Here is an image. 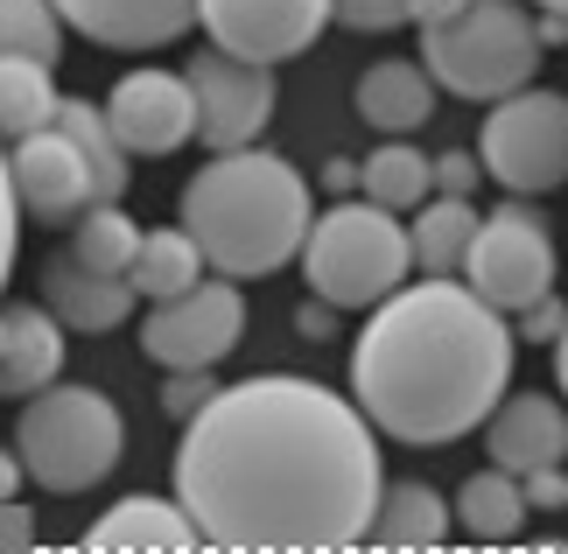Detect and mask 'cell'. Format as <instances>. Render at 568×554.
Listing matches in <instances>:
<instances>
[{
    "instance_id": "1",
    "label": "cell",
    "mask_w": 568,
    "mask_h": 554,
    "mask_svg": "<svg viewBox=\"0 0 568 554\" xmlns=\"http://www.w3.org/2000/svg\"><path fill=\"white\" fill-rule=\"evenodd\" d=\"M176 498L204 547H358L379 505L373 421L323 380H288V372L217 386L183 429Z\"/></svg>"
},
{
    "instance_id": "2",
    "label": "cell",
    "mask_w": 568,
    "mask_h": 554,
    "mask_svg": "<svg viewBox=\"0 0 568 554\" xmlns=\"http://www.w3.org/2000/svg\"><path fill=\"white\" fill-rule=\"evenodd\" d=\"M513 351V323L456 274H428L422 288L400 281L373 302V323L352 351V401L379 435L443 450L485 429V414L506 401Z\"/></svg>"
},
{
    "instance_id": "3",
    "label": "cell",
    "mask_w": 568,
    "mask_h": 554,
    "mask_svg": "<svg viewBox=\"0 0 568 554\" xmlns=\"http://www.w3.org/2000/svg\"><path fill=\"white\" fill-rule=\"evenodd\" d=\"M310 183L295 162H281L267 148H232L211 154L204 169L183 183V232L196 239L204 268L232 281H260L288 268L310 239Z\"/></svg>"
},
{
    "instance_id": "4",
    "label": "cell",
    "mask_w": 568,
    "mask_h": 554,
    "mask_svg": "<svg viewBox=\"0 0 568 554\" xmlns=\"http://www.w3.org/2000/svg\"><path fill=\"white\" fill-rule=\"evenodd\" d=\"M120 450H126V421L99 386L50 380L21 401L14 456L42 492H92L99 477H113Z\"/></svg>"
},
{
    "instance_id": "5",
    "label": "cell",
    "mask_w": 568,
    "mask_h": 554,
    "mask_svg": "<svg viewBox=\"0 0 568 554\" xmlns=\"http://www.w3.org/2000/svg\"><path fill=\"white\" fill-rule=\"evenodd\" d=\"M422 71L449 99L498 105L506 92H527L540 71V29L519 0H470L464 14L422 29Z\"/></svg>"
},
{
    "instance_id": "6",
    "label": "cell",
    "mask_w": 568,
    "mask_h": 554,
    "mask_svg": "<svg viewBox=\"0 0 568 554\" xmlns=\"http://www.w3.org/2000/svg\"><path fill=\"white\" fill-rule=\"evenodd\" d=\"M407 268H414V253H407L400 218L379 211L373 197H365V204H344V197H337V211L310 218L302 274H310L316 302H331V309H373V302H386L393 288L407 281Z\"/></svg>"
},
{
    "instance_id": "7",
    "label": "cell",
    "mask_w": 568,
    "mask_h": 554,
    "mask_svg": "<svg viewBox=\"0 0 568 554\" xmlns=\"http://www.w3.org/2000/svg\"><path fill=\"white\" fill-rule=\"evenodd\" d=\"M464 288L477 302H491L498 316H519L540 295H555V239L548 218L534 204H498L491 218H477V239L464 253Z\"/></svg>"
},
{
    "instance_id": "8",
    "label": "cell",
    "mask_w": 568,
    "mask_h": 554,
    "mask_svg": "<svg viewBox=\"0 0 568 554\" xmlns=\"http://www.w3.org/2000/svg\"><path fill=\"white\" fill-rule=\"evenodd\" d=\"M477 162L506 197H540L568 183V99L561 92H506L491 105L485 134H477Z\"/></svg>"
},
{
    "instance_id": "9",
    "label": "cell",
    "mask_w": 568,
    "mask_h": 554,
    "mask_svg": "<svg viewBox=\"0 0 568 554\" xmlns=\"http://www.w3.org/2000/svg\"><path fill=\"white\" fill-rule=\"evenodd\" d=\"M239 338H246V295H239L232 274L196 281V288H183V295L155 302V309H148V323H141V351L162 372H176V365H217L225 351H239Z\"/></svg>"
},
{
    "instance_id": "10",
    "label": "cell",
    "mask_w": 568,
    "mask_h": 554,
    "mask_svg": "<svg viewBox=\"0 0 568 554\" xmlns=\"http://www.w3.org/2000/svg\"><path fill=\"white\" fill-rule=\"evenodd\" d=\"M190 99H196V141L211 154H232V148H253L274 120V78L267 63H246V57H225V50H204L190 57Z\"/></svg>"
},
{
    "instance_id": "11",
    "label": "cell",
    "mask_w": 568,
    "mask_h": 554,
    "mask_svg": "<svg viewBox=\"0 0 568 554\" xmlns=\"http://www.w3.org/2000/svg\"><path fill=\"white\" fill-rule=\"evenodd\" d=\"M211 50L246 63H288L331 29V0H196Z\"/></svg>"
},
{
    "instance_id": "12",
    "label": "cell",
    "mask_w": 568,
    "mask_h": 554,
    "mask_svg": "<svg viewBox=\"0 0 568 554\" xmlns=\"http://www.w3.org/2000/svg\"><path fill=\"white\" fill-rule=\"evenodd\" d=\"M105 120L126 154H176L183 141H196V99L190 78L176 71H126L105 99Z\"/></svg>"
},
{
    "instance_id": "13",
    "label": "cell",
    "mask_w": 568,
    "mask_h": 554,
    "mask_svg": "<svg viewBox=\"0 0 568 554\" xmlns=\"http://www.w3.org/2000/svg\"><path fill=\"white\" fill-rule=\"evenodd\" d=\"M8 175H14V204L42 218V225H71V218L92 204V175H84L78 148L42 127V134H21L14 154H8Z\"/></svg>"
},
{
    "instance_id": "14",
    "label": "cell",
    "mask_w": 568,
    "mask_h": 554,
    "mask_svg": "<svg viewBox=\"0 0 568 554\" xmlns=\"http://www.w3.org/2000/svg\"><path fill=\"white\" fill-rule=\"evenodd\" d=\"M50 8L99 50H162L196 29V0H50Z\"/></svg>"
},
{
    "instance_id": "15",
    "label": "cell",
    "mask_w": 568,
    "mask_h": 554,
    "mask_svg": "<svg viewBox=\"0 0 568 554\" xmlns=\"http://www.w3.org/2000/svg\"><path fill=\"white\" fill-rule=\"evenodd\" d=\"M485 456L498 471L527 477L540 463H568V414L548 393H513L485 414Z\"/></svg>"
},
{
    "instance_id": "16",
    "label": "cell",
    "mask_w": 568,
    "mask_h": 554,
    "mask_svg": "<svg viewBox=\"0 0 568 554\" xmlns=\"http://www.w3.org/2000/svg\"><path fill=\"white\" fill-rule=\"evenodd\" d=\"M42 309L63 323V330H120L126 309H134V281L126 274H99L84 268L78 253H57L50 268H42Z\"/></svg>"
},
{
    "instance_id": "17",
    "label": "cell",
    "mask_w": 568,
    "mask_h": 554,
    "mask_svg": "<svg viewBox=\"0 0 568 554\" xmlns=\"http://www.w3.org/2000/svg\"><path fill=\"white\" fill-rule=\"evenodd\" d=\"M63 372V323L42 302L0 309V401H29Z\"/></svg>"
},
{
    "instance_id": "18",
    "label": "cell",
    "mask_w": 568,
    "mask_h": 554,
    "mask_svg": "<svg viewBox=\"0 0 568 554\" xmlns=\"http://www.w3.org/2000/svg\"><path fill=\"white\" fill-rule=\"evenodd\" d=\"M84 547H99V554H183V547H196V526L183 513V498L134 492V498H120L113 513H99Z\"/></svg>"
},
{
    "instance_id": "19",
    "label": "cell",
    "mask_w": 568,
    "mask_h": 554,
    "mask_svg": "<svg viewBox=\"0 0 568 554\" xmlns=\"http://www.w3.org/2000/svg\"><path fill=\"white\" fill-rule=\"evenodd\" d=\"M358 120L373 127V134H414V127L435 120V78L422 71V57L400 63L386 57L373 71L358 78Z\"/></svg>"
},
{
    "instance_id": "20",
    "label": "cell",
    "mask_w": 568,
    "mask_h": 554,
    "mask_svg": "<svg viewBox=\"0 0 568 554\" xmlns=\"http://www.w3.org/2000/svg\"><path fill=\"white\" fill-rule=\"evenodd\" d=\"M50 127L78 148L84 175H92V204H120V197H126V148L113 134V120H105V105H92V99H57Z\"/></svg>"
},
{
    "instance_id": "21",
    "label": "cell",
    "mask_w": 568,
    "mask_h": 554,
    "mask_svg": "<svg viewBox=\"0 0 568 554\" xmlns=\"http://www.w3.org/2000/svg\"><path fill=\"white\" fill-rule=\"evenodd\" d=\"M365 541H379V547H443L449 541V505L435 484L422 477H400V484H379V505H373V534Z\"/></svg>"
},
{
    "instance_id": "22",
    "label": "cell",
    "mask_w": 568,
    "mask_h": 554,
    "mask_svg": "<svg viewBox=\"0 0 568 554\" xmlns=\"http://www.w3.org/2000/svg\"><path fill=\"white\" fill-rule=\"evenodd\" d=\"M358 190L373 197L379 211H422L428 197H435V162L422 148H414L407 134H386V148L373 154V162H358Z\"/></svg>"
},
{
    "instance_id": "23",
    "label": "cell",
    "mask_w": 568,
    "mask_h": 554,
    "mask_svg": "<svg viewBox=\"0 0 568 554\" xmlns=\"http://www.w3.org/2000/svg\"><path fill=\"white\" fill-rule=\"evenodd\" d=\"M477 239V211L470 197H428L414 211V232H407V253L422 274H464V253Z\"/></svg>"
},
{
    "instance_id": "24",
    "label": "cell",
    "mask_w": 568,
    "mask_h": 554,
    "mask_svg": "<svg viewBox=\"0 0 568 554\" xmlns=\"http://www.w3.org/2000/svg\"><path fill=\"white\" fill-rule=\"evenodd\" d=\"M126 281H134V295H148V302H169V295H183V288L204 281V253H196V239L183 225L141 232L134 260H126Z\"/></svg>"
},
{
    "instance_id": "25",
    "label": "cell",
    "mask_w": 568,
    "mask_h": 554,
    "mask_svg": "<svg viewBox=\"0 0 568 554\" xmlns=\"http://www.w3.org/2000/svg\"><path fill=\"white\" fill-rule=\"evenodd\" d=\"M456 526L477 541H513L519 526H527V492H519V477L513 471H477L464 477V492H456Z\"/></svg>"
},
{
    "instance_id": "26",
    "label": "cell",
    "mask_w": 568,
    "mask_h": 554,
    "mask_svg": "<svg viewBox=\"0 0 568 554\" xmlns=\"http://www.w3.org/2000/svg\"><path fill=\"white\" fill-rule=\"evenodd\" d=\"M57 113V84H50V57H0V141L42 134Z\"/></svg>"
},
{
    "instance_id": "27",
    "label": "cell",
    "mask_w": 568,
    "mask_h": 554,
    "mask_svg": "<svg viewBox=\"0 0 568 554\" xmlns=\"http://www.w3.org/2000/svg\"><path fill=\"white\" fill-rule=\"evenodd\" d=\"M134 246H141V225L126 218V204H84L71 218V253L99 274H126Z\"/></svg>"
},
{
    "instance_id": "28",
    "label": "cell",
    "mask_w": 568,
    "mask_h": 554,
    "mask_svg": "<svg viewBox=\"0 0 568 554\" xmlns=\"http://www.w3.org/2000/svg\"><path fill=\"white\" fill-rule=\"evenodd\" d=\"M63 21L50 0H0V57H57Z\"/></svg>"
},
{
    "instance_id": "29",
    "label": "cell",
    "mask_w": 568,
    "mask_h": 554,
    "mask_svg": "<svg viewBox=\"0 0 568 554\" xmlns=\"http://www.w3.org/2000/svg\"><path fill=\"white\" fill-rule=\"evenodd\" d=\"M211 365H176V372H169V380H162V414L169 421H190L196 407H204L211 401Z\"/></svg>"
},
{
    "instance_id": "30",
    "label": "cell",
    "mask_w": 568,
    "mask_h": 554,
    "mask_svg": "<svg viewBox=\"0 0 568 554\" xmlns=\"http://www.w3.org/2000/svg\"><path fill=\"white\" fill-rule=\"evenodd\" d=\"M331 21L358 36H379V29H400L407 21V0H331Z\"/></svg>"
},
{
    "instance_id": "31",
    "label": "cell",
    "mask_w": 568,
    "mask_h": 554,
    "mask_svg": "<svg viewBox=\"0 0 568 554\" xmlns=\"http://www.w3.org/2000/svg\"><path fill=\"white\" fill-rule=\"evenodd\" d=\"M477 183H485V162L464 148H449V154H435V197H470Z\"/></svg>"
},
{
    "instance_id": "32",
    "label": "cell",
    "mask_w": 568,
    "mask_h": 554,
    "mask_svg": "<svg viewBox=\"0 0 568 554\" xmlns=\"http://www.w3.org/2000/svg\"><path fill=\"white\" fill-rule=\"evenodd\" d=\"M14 246H21V204H14L8 154H0V288H8V274H14Z\"/></svg>"
},
{
    "instance_id": "33",
    "label": "cell",
    "mask_w": 568,
    "mask_h": 554,
    "mask_svg": "<svg viewBox=\"0 0 568 554\" xmlns=\"http://www.w3.org/2000/svg\"><path fill=\"white\" fill-rule=\"evenodd\" d=\"M519 492H527V513H555V505H568V471L561 463H540V471L519 477Z\"/></svg>"
},
{
    "instance_id": "34",
    "label": "cell",
    "mask_w": 568,
    "mask_h": 554,
    "mask_svg": "<svg viewBox=\"0 0 568 554\" xmlns=\"http://www.w3.org/2000/svg\"><path fill=\"white\" fill-rule=\"evenodd\" d=\"M561 323H568V309H561L555 295H540L534 309H519V338H534V344H555Z\"/></svg>"
},
{
    "instance_id": "35",
    "label": "cell",
    "mask_w": 568,
    "mask_h": 554,
    "mask_svg": "<svg viewBox=\"0 0 568 554\" xmlns=\"http://www.w3.org/2000/svg\"><path fill=\"white\" fill-rule=\"evenodd\" d=\"M29 541H36V513L21 498H0V554H8V547H29Z\"/></svg>"
},
{
    "instance_id": "36",
    "label": "cell",
    "mask_w": 568,
    "mask_h": 554,
    "mask_svg": "<svg viewBox=\"0 0 568 554\" xmlns=\"http://www.w3.org/2000/svg\"><path fill=\"white\" fill-rule=\"evenodd\" d=\"M464 8H470V0H407V21H414V29H435V21H449Z\"/></svg>"
},
{
    "instance_id": "37",
    "label": "cell",
    "mask_w": 568,
    "mask_h": 554,
    "mask_svg": "<svg viewBox=\"0 0 568 554\" xmlns=\"http://www.w3.org/2000/svg\"><path fill=\"white\" fill-rule=\"evenodd\" d=\"M21 477H29V471H21V456L8 450V442H0V498H14V492H21Z\"/></svg>"
},
{
    "instance_id": "38",
    "label": "cell",
    "mask_w": 568,
    "mask_h": 554,
    "mask_svg": "<svg viewBox=\"0 0 568 554\" xmlns=\"http://www.w3.org/2000/svg\"><path fill=\"white\" fill-rule=\"evenodd\" d=\"M323 183H331L337 197H344V190H358V162H344V154H337V162L323 169Z\"/></svg>"
},
{
    "instance_id": "39",
    "label": "cell",
    "mask_w": 568,
    "mask_h": 554,
    "mask_svg": "<svg viewBox=\"0 0 568 554\" xmlns=\"http://www.w3.org/2000/svg\"><path fill=\"white\" fill-rule=\"evenodd\" d=\"M534 29H540V50H548V42H568V14L548 8V21H534Z\"/></svg>"
},
{
    "instance_id": "40",
    "label": "cell",
    "mask_w": 568,
    "mask_h": 554,
    "mask_svg": "<svg viewBox=\"0 0 568 554\" xmlns=\"http://www.w3.org/2000/svg\"><path fill=\"white\" fill-rule=\"evenodd\" d=\"M555 380H561V393H568V323H561V338H555Z\"/></svg>"
},
{
    "instance_id": "41",
    "label": "cell",
    "mask_w": 568,
    "mask_h": 554,
    "mask_svg": "<svg viewBox=\"0 0 568 554\" xmlns=\"http://www.w3.org/2000/svg\"><path fill=\"white\" fill-rule=\"evenodd\" d=\"M534 8H555V14H568V0H534Z\"/></svg>"
}]
</instances>
